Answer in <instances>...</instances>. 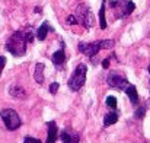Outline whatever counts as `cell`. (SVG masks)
I'll list each match as a JSON object with an SVG mask.
<instances>
[{
  "label": "cell",
  "mask_w": 150,
  "mask_h": 143,
  "mask_svg": "<svg viewBox=\"0 0 150 143\" xmlns=\"http://www.w3.org/2000/svg\"><path fill=\"white\" fill-rule=\"evenodd\" d=\"M28 44H29V43H28V40H26L25 31H16V32H13V34L7 38V41H6V44H4V48H6L12 55L21 57V55H23V54L26 53V46H28Z\"/></svg>",
  "instance_id": "1"
},
{
  "label": "cell",
  "mask_w": 150,
  "mask_h": 143,
  "mask_svg": "<svg viewBox=\"0 0 150 143\" xmlns=\"http://www.w3.org/2000/svg\"><path fill=\"white\" fill-rule=\"evenodd\" d=\"M0 117H1V120H3V123H4V127H6L7 130H10V132L18 130V129L22 126V120H21L19 114H18L15 110H12V108H4V110H1Z\"/></svg>",
  "instance_id": "2"
},
{
  "label": "cell",
  "mask_w": 150,
  "mask_h": 143,
  "mask_svg": "<svg viewBox=\"0 0 150 143\" xmlns=\"http://www.w3.org/2000/svg\"><path fill=\"white\" fill-rule=\"evenodd\" d=\"M86 73H88V67H86V64H79L76 69H74V72H73V75L70 76V79H69V88L71 89V91H79L83 85H85V82H86Z\"/></svg>",
  "instance_id": "3"
},
{
  "label": "cell",
  "mask_w": 150,
  "mask_h": 143,
  "mask_svg": "<svg viewBox=\"0 0 150 143\" xmlns=\"http://www.w3.org/2000/svg\"><path fill=\"white\" fill-rule=\"evenodd\" d=\"M109 6H111V9H115L118 12L117 18L128 16L136 9V4L131 0H109Z\"/></svg>",
  "instance_id": "4"
},
{
  "label": "cell",
  "mask_w": 150,
  "mask_h": 143,
  "mask_svg": "<svg viewBox=\"0 0 150 143\" xmlns=\"http://www.w3.org/2000/svg\"><path fill=\"white\" fill-rule=\"evenodd\" d=\"M74 16H76L77 22L82 23L85 28H92L93 26V15H92L91 9L86 4H79L76 7Z\"/></svg>",
  "instance_id": "5"
},
{
  "label": "cell",
  "mask_w": 150,
  "mask_h": 143,
  "mask_svg": "<svg viewBox=\"0 0 150 143\" xmlns=\"http://www.w3.org/2000/svg\"><path fill=\"white\" fill-rule=\"evenodd\" d=\"M79 51L82 53V54H85L86 57H95L98 53H99V41H96V43H80L79 46Z\"/></svg>",
  "instance_id": "6"
},
{
  "label": "cell",
  "mask_w": 150,
  "mask_h": 143,
  "mask_svg": "<svg viewBox=\"0 0 150 143\" xmlns=\"http://www.w3.org/2000/svg\"><path fill=\"white\" fill-rule=\"evenodd\" d=\"M127 82V79L122 76V75H120L118 72H112V73H109L108 75V78H106V83L111 86V88H115V89H122V86H124V83Z\"/></svg>",
  "instance_id": "7"
},
{
  "label": "cell",
  "mask_w": 150,
  "mask_h": 143,
  "mask_svg": "<svg viewBox=\"0 0 150 143\" xmlns=\"http://www.w3.org/2000/svg\"><path fill=\"white\" fill-rule=\"evenodd\" d=\"M121 91H124L128 98H130V101H131V104L133 105H137L139 104V95H137V89H136V86L133 85V83H130L128 80L124 83V86H122V89Z\"/></svg>",
  "instance_id": "8"
},
{
  "label": "cell",
  "mask_w": 150,
  "mask_h": 143,
  "mask_svg": "<svg viewBox=\"0 0 150 143\" xmlns=\"http://www.w3.org/2000/svg\"><path fill=\"white\" fill-rule=\"evenodd\" d=\"M48 32H54V28L45 21V22H42V25L37 29L35 35H37V38H38L40 41H44V40L47 38V34H48Z\"/></svg>",
  "instance_id": "9"
},
{
  "label": "cell",
  "mask_w": 150,
  "mask_h": 143,
  "mask_svg": "<svg viewBox=\"0 0 150 143\" xmlns=\"http://www.w3.org/2000/svg\"><path fill=\"white\" fill-rule=\"evenodd\" d=\"M51 60L54 63V66L60 67L64 61H66V51H64V43H61V48L58 51H55L52 55H51Z\"/></svg>",
  "instance_id": "10"
},
{
  "label": "cell",
  "mask_w": 150,
  "mask_h": 143,
  "mask_svg": "<svg viewBox=\"0 0 150 143\" xmlns=\"http://www.w3.org/2000/svg\"><path fill=\"white\" fill-rule=\"evenodd\" d=\"M48 136H47V143H55L58 137V127L55 121H48Z\"/></svg>",
  "instance_id": "11"
},
{
  "label": "cell",
  "mask_w": 150,
  "mask_h": 143,
  "mask_svg": "<svg viewBox=\"0 0 150 143\" xmlns=\"http://www.w3.org/2000/svg\"><path fill=\"white\" fill-rule=\"evenodd\" d=\"M9 94H10V96H13L16 99H25L26 98V92L21 85H12L9 88Z\"/></svg>",
  "instance_id": "12"
},
{
  "label": "cell",
  "mask_w": 150,
  "mask_h": 143,
  "mask_svg": "<svg viewBox=\"0 0 150 143\" xmlns=\"http://www.w3.org/2000/svg\"><path fill=\"white\" fill-rule=\"evenodd\" d=\"M60 139L63 143H79L80 142V136L76 134V133H70L67 130H64L61 134H60Z\"/></svg>",
  "instance_id": "13"
},
{
  "label": "cell",
  "mask_w": 150,
  "mask_h": 143,
  "mask_svg": "<svg viewBox=\"0 0 150 143\" xmlns=\"http://www.w3.org/2000/svg\"><path fill=\"white\" fill-rule=\"evenodd\" d=\"M44 67H45V66H44L42 63H37V66H35L34 79H35V82L40 83V85L44 83Z\"/></svg>",
  "instance_id": "14"
},
{
  "label": "cell",
  "mask_w": 150,
  "mask_h": 143,
  "mask_svg": "<svg viewBox=\"0 0 150 143\" xmlns=\"http://www.w3.org/2000/svg\"><path fill=\"white\" fill-rule=\"evenodd\" d=\"M117 121H118V112L117 111H111V112L105 114V117H103V126L105 127H109V126L115 124Z\"/></svg>",
  "instance_id": "15"
},
{
  "label": "cell",
  "mask_w": 150,
  "mask_h": 143,
  "mask_svg": "<svg viewBox=\"0 0 150 143\" xmlns=\"http://www.w3.org/2000/svg\"><path fill=\"white\" fill-rule=\"evenodd\" d=\"M105 6H106V0H102V4H100V9H99V26H100V29H105V28H106Z\"/></svg>",
  "instance_id": "16"
},
{
  "label": "cell",
  "mask_w": 150,
  "mask_h": 143,
  "mask_svg": "<svg viewBox=\"0 0 150 143\" xmlns=\"http://www.w3.org/2000/svg\"><path fill=\"white\" fill-rule=\"evenodd\" d=\"M114 40H100L99 41V47L100 50H109V48L114 47Z\"/></svg>",
  "instance_id": "17"
},
{
  "label": "cell",
  "mask_w": 150,
  "mask_h": 143,
  "mask_svg": "<svg viewBox=\"0 0 150 143\" xmlns=\"http://www.w3.org/2000/svg\"><path fill=\"white\" fill-rule=\"evenodd\" d=\"M106 105L109 107V108H112V110H115L117 108V98L112 95L106 96Z\"/></svg>",
  "instance_id": "18"
},
{
  "label": "cell",
  "mask_w": 150,
  "mask_h": 143,
  "mask_svg": "<svg viewBox=\"0 0 150 143\" xmlns=\"http://www.w3.org/2000/svg\"><path fill=\"white\" fill-rule=\"evenodd\" d=\"M144 112H146V108H144V107H140V108L134 112V117H136V118H143V117H144Z\"/></svg>",
  "instance_id": "19"
},
{
  "label": "cell",
  "mask_w": 150,
  "mask_h": 143,
  "mask_svg": "<svg viewBox=\"0 0 150 143\" xmlns=\"http://www.w3.org/2000/svg\"><path fill=\"white\" fill-rule=\"evenodd\" d=\"M58 88H60V85H58L57 82H52V83L50 85V89H48V91H50V94H52V95H54V94H57Z\"/></svg>",
  "instance_id": "20"
},
{
  "label": "cell",
  "mask_w": 150,
  "mask_h": 143,
  "mask_svg": "<svg viewBox=\"0 0 150 143\" xmlns=\"http://www.w3.org/2000/svg\"><path fill=\"white\" fill-rule=\"evenodd\" d=\"M23 143H41L40 139H35V137H31V136H25Z\"/></svg>",
  "instance_id": "21"
},
{
  "label": "cell",
  "mask_w": 150,
  "mask_h": 143,
  "mask_svg": "<svg viewBox=\"0 0 150 143\" xmlns=\"http://www.w3.org/2000/svg\"><path fill=\"white\" fill-rule=\"evenodd\" d=\"M67 23H69V25H76V23H79V22H77V19H76L74 15H70V16L67 18Z\"/></svg>",
  "instance_id": "22"
},
{
  "label": "cell",
  "mask_w": 150,
  "mask_h": 143,
  "mask_svg": "<svg viewBox=\"0 0 150 143\" xmlns=\"http://www.w3.org/2000/svg\"><path fill=\"white\" fill-rule=\"evenodd\" d=\"M4 64H6V57L4 55H0V76H1L3 69H4Z\"/></svg>",
  "instance_id": "23"
},
{
  "label": "cell",
  "mask_w": 150,
  "mask_h": 143,
  "mask_svg": "<svg viewBox=\"0 0 150 143\" xmlns=\"http://www.w3.org/2000/svg\"><path fill=\"white\" fill-rule=\"evenodd\" d=\"M109 63H111V57H106V58L102 61V67H103V69H108V67H109Z\"/></svg>",
  "instance_id": "24"
},
{
  "label": "cell",
  "mask_w": 150,
  "mask_h": 143,
  "mask_svg": "<svg viewBox=\"0 0 150 143\" xmlns=\"http://www.w3.org/2000/svg\"><path fill=\"white\" fill-rule=\"evenodd\" d=\"M35 12H37V13H40V12H41V7H38V6H37V7H35Z\"/></svg>",
  "instance_id": "25"
},
{
  "label": "cell",
  "mask_w": 150,
  "mask_h": 143,
  "mask_svg": "<svg viewBox=\"0 0 150 143\" xmlns=\"http://www.w3.org/2000/svg\"><path fill=\"white\" fill-rule=\"evenodd\" d=\"M147 70H149V73H150V66H149V67H147Z\"/></svg>",
  "instance_id": "26"
}]
</instances>
